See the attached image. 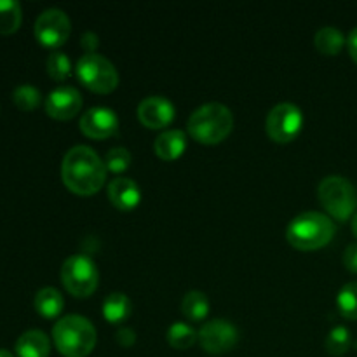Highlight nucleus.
<instances>
[{"instance_id": "1", "label": "nucleus", "mask_w": 357, "mask_h": 357, "mask_svg": "<svg viewBox=\"0 0 357 357\" xmlns=\"http://www.w3.org/2000/svg\"><path fill=\"white\" fill-rule=\"evenodd\" d=\"M105 160L91 146L77 145L65 153L61 162L63 183L77 195H93L107 181Z\"/></svg>"}, {"instance_id": "2", "label": "nucleus", "mask_w": 357, "mask_h": 357, "mask_svg": "<svg viewBox=\"0 0 357 357\" xmlns=\"http://www.w3.org/2000/svg\"><path fill=\"white\" fill-rule=\"evenodd\" d=\"M337 227L333 220L319 211H303L289 222L286 239L300 251H314L324 248L333 239Z\"/></svg>"}, {"instance_id": "3", "label": "nucleus", "mask_w": 357, "mask_h": 357, "mask_svg": "<svg viewBox=\"0 0 357 357\" xmlns=\"http://www.w3.org/2000/svg\"><path fill=\"white\" fill-rule=\"evenodd\" d=\"M52 340L65 357H87L96 347V328L89 319L77 314L61 317L52 328Z\"/></svg>"}, {"instance_id": "4", "label": "nucleus", "mask_w": 357, "mask_h": 357, "mask_svg": "<svg viewBox=\"0 0 357 357\" xmlns=\"http://www.w3.org/2000/svg\"><path fill=\"white\" fill-rule=\"evenodd\" d=\"M188 135L202 145H216L229 138L234 129V115L222 103H206L192 112L187 122Z\"/></svg>"}, {"instance_id": "5", "label": "nucleus", "mask_w": 357, "mask_h": 357, "mask_svg": "<svg viewBox=\"0 0 357 357\" xmlns=\"http://www.w3.org/2000/svg\"><path fill=\"white\" fill-rule=\"evenodd\" d=\"M317 199L321 206L338 222L351 218L357 209V190L344 176H326L317 187Z\"/></svg>"}, {"instance_id": "6", "label": "nucleus", "mask_w": 357, "mask_h": 357, "mask_svg": "<svg viewBox=\"0 0 357 357\" xmlns=\"http://www.w3.org/2000/svg\"><path fill=\"white\" fill-rule=\"evenodd\" d=\"M61 281L66 291L77 298H87L100 284V272L96 264L86 255H73L66 258L61 267Z\"/></svg>"}, {"instance_id": "7", "label": "nucleus", "mask_w": 357, "mask_h": 357, "mask_svg": "<svg viewBox=\"0 0 357 357\" xmlns=\"http://www.w3.org/2000/svg\"><path fill=\"white\" fill-rule=\"evenodd\" d=\"M75 72L80 82L98 94H108L119 86V72L115 65L98 52L84 54L77 61Z\"/></svg>"}, {"instance_id": "8", "label": "nucleus", "mask_w": 357, "mask_h": 357, "mask_svg": "<svg viewBox=\"0 0 357 357\" xmlns=\"http://www.w3.org/2000/svg\"><path fill=\"white\" fill-rule=\"evenodd\" d=\"M303 128V114L296 105L279 103L268 112L265 129L271 139L278 143H289L300 135Z\"/></svg>"}, {"instance_id": "9", "label": "nucleus", "mask_w": 357, "mask_h": 357, "mask_svg": "<svg viewBox=\"0 0 357 357\" xmlns=\"http://www.w3.org/2000/svg\"><path fill=\"white\" fill-rule=\"evenodd\" d=\"M33 31L35 38L44 47L54 49L68 40L70 31H72V21L65 10L51 7V9H45L44 13L38 14Z\"/></svg>"}, {"instance_id": "10", "label": "nucleus", "mask_w": 357, "mask_h": 357, "mask_svg": "<svg viewBox=\"0 0 357 357\" xmlns=\"http://www.w3.org/2000/svg\"><path fill=\"white\" fill-rule=\"evenodd\" d=\"M239 342V331L227 319H213L199 330V344L209 354H227Z\"/></svg>"}, {"instance_id": "11", "label": "nucleus", "mask_w": 357, "mask_h": 357, "mask_svg": "<svg viewBox=\"0 0 357 357\" xmlns=\"http://www.w3.org/2000/svg\"><path fill=\"white\" fill-rule=\"evenodd\" d=\"M119 129V117L112 108L93 107L80 117V131L93 139H107Z\"/></svg>"}, {"instance_id": "12", "label": "nucleus", "mask_w": 357, "mask_h": 357, "mask_svg": "<svg viewBox=\"0 0 357 357\" xmlns=\"http://www.w3.org/2000/svg\"><path fill=\"white\" fill-rule=\"evenodd\" d=\"M82 108V96L72 86H58L45 98V112L56 121L73 119Z\"/></svg>"}, {"instance_id": "13", "label": "nucleus", "mask_w": 357, "mask_h": 357, "mask_svg": "<svg viewBox=\"0 0 357 357\" xmlns=\"http://www.w3.org/2000/svg\"><path fill=\"white\" fill-rule=\"evenodd\" d=\"M138 119L145 128L162 129L174 119V107L167 98L149 96L138 105Z\"/></svg>"}, {"instance_id": "14", "label": "nucleus", "mask_w": 357, "mask_h": 357, "mask_svg": "<svg viewBox=\"0 0 357 357\" xmlns=\"http://www.w3.org/2000/svg\"><path fill=\"white\" fill-rule=\"evenodd\" d=\"M108 199L121 211H132L142 201V190L131 178H115L108 185Z\"/></svg>"}, {"instance_id": "15", "label": "nucleus", "mask_w": 357, "mask_h": 357, "mask_svg": "<svg viewBox=\"0 0 357 357\" xmlns=\"http://www.w3.org/2000/svg\"><path fill=\"white\" fill-rule=\"evenodd\" d=\"M153 150L162 160H176L187 150V135L180 129L160 132L153 142Z\"/></svg>"}, {"instance_id": "16", "label": "nucleus", "mask_w": 357, "mask_h": 357, "mask_svg": "<svg viewBox=\"0 0 357 357\" xmlns=\"http://www.w3.org/2000/svg\"><path fill=\"white\" fill-rule=\"evenodd\" d=\"M49 352H51V342L40 330L24 331L16 342L17 357H49Z\"/></svg>"}, {"instance_id": "17", "label": "nucleus", "mask_w": 357, "mask_h": 357, "mask_svg": "<svg viewBox=\"0 0 357 357\" xmlns=\"http://www.w3.org/2000/svg\"><path fill=\"white\" fill-rule=\"evenodd\" d=\"M132 303L128 295L121 291H114L105 298L103 302V317L112 324L124 323L131 316Z\"/></svg>"}, {"instance_id": "18", "label": "nucleus", "mask_w": 357, "mask_h": 357, "mask_svg": "<svg viewBox=\"0 0 357 357\" xmlns=\"http://www.w3.org/2000/svg\"><path fill=\"white\" fill-rule=\"evenodd\" d=\"M35 310L45 319H56L65 307L63 295L56 288H42L35 295L33 300Z\"/></svg>"}, {"instance_id": "19", "label": "nucleus", "mask_w": 357, "mask_h": 357, "mask_svg": "<svg viewBox=\"0 0 357 357\" xmlns=\"http://www.w3.org/2000/svg\"><path fill=\"white\" fill-rule=\"evenodd\" d=\"M314 44L324 56H337L344 49L345 37L337 26H323L314 35Z\"/></svg>"}, {"instance_id": "20", "label": "nucleus", "mask_w": 357, "mask_h": 357, "mask_svg": "<svg viewBox=\"0 0 357 357\" xmlns=\"http://www.w3.org/2000/svg\"><path fill=\"white\" fill-rule=\"evenodd\" d=\"M181 312L188 321L201 323L209 314V298L199 289L188 291L181 300Z\"/></svg>"}, {"instance_id": "21", "label": "nucleus", "mask_w": 357, "mask_h": 357, "mask_svg": "<svg viewBox=\"0 0 357 357\" xmlns=\"http://www.w3.org/2000/svg\"><path fill=\"white\" fill-rule=\"evenodd\" d=\"M167 344L178 351H187L199 340V333L187 323H174L167 330Z\"/></svg>"}, {"instance_id": "22", "label": "nucleus", "mask_w": 357, "mask_h": 357, "mask_svg": "<svg viewBox=\"0 0 357 357\" xmlns=\"http://www.w3.org/2000/svg\"><path fill=\"white\" fill-rule=\"evenodd\" d=\"M23 14L16 0H0V33L10 35L20 30Z\"/></svg>"}, {"instance_id": "23", "label": "nucleus", "mask_w": 357, "mask_h": 357, "mask_svg": "<svg viewBox=\"0 0 357 357\" xmlns=\"http://www.w3.org/2000/svg\"><path fill=\"white\" fill-rule=\"evenodd\" d=\"M337 307L347 319H357V281L342 286L337 295Z\"/></svg>"}, {"instance_id": "24", "label": "nucleus", "mask_w": 357, "mask_h": 357, "mask_svg": "<svg viewBox=\"0 0 357 357\" xmlns=\"http://www.w3.org/2000/svg\"><path fill=\"white\" fill-rule=\"evenodd\" d=\"M351 331L345 326H335L326 337V352L330 356H344L351 349Z\"/></svg>"}, {"instance_id": "25", "label": "nucleus", "mask_w": 357, "mask_h": 357, "mask_svg": "<svg viewBox=\"0 0 357 357\" xmlns=\"http://www.w3.org/2000/svg\"><path fill=\"white\" fill-rule=\"evenodd\" d=\"M40 91L37 87L30 86V84H23V86H17L13 91V101L20 110L23 112H31L40 105Z\"/></svg>"}, {"instance_id": "26", "label": "nucleus", "mask_w": 357, "mask_h": 357, "mask_svg": "<svg viewBox=\"0 0 357 357\" xmlns=\"http://www.w3.org/2000/svg\"><path fill=\"white\" fill-rule=\"evenodd\" d=\"M45 68H47V73L51 79L63 82L72 73V61H70V58L65 52L54 51L49 54L47 61H45Z\"/></svg>"}, {"instance_id": "27", "label": "nucleus", "mask_w": 357, "mask_h": 357, "mask_svg": "<svg viewBox=\"0 0 357 357\" xmlns=\"http://www.w3.org/2000/svg\"><path fill=\"white\" fill-rule=\"evenodd\" d=\"M131 160V152L128 149H124V146H115V149L108 150L107 157H105V166H107V171H110V173L121 174L129 169Z\"/></svg>"}, {"instance_id": "28", "label": "nucleus", "mask_w": 357, "mask_h": 357, "mask_svg": "<svg viewBox=\"0 0 357 357\" xmlns=\"http://www.w3.org/2000/svg\"><path fill=\"white\" fill-rule=\"evenodd\" d=\"M344 265L347 267V271L357 274V243L349 244L347 250L344 253Z\"/></svg>"}, {"instance_id": "29", "label": "nucleus", "mask_w": 357, "mask_h": 357, "mask_svg": "<svg viewBox=\"0 0 357 357\" xmlns=\"http://www.w3.org/2000/svg\"><path fill=\"white\" fill-rule=\"evenodd\" d=\"M80 45L86 49V54H91L98 47V35L93 33V31H86L80 38Z\"/></svg>"}, {"instance_id": "30", "label": "nucleus", "mask_w": 357, "mask_h": 357, "mask_svg": "<svg viewBox=\"0 0 357 357\" xmlns=\"http://www.w3.org/2000/svg\"><path fill=\"white\" fill-rule=\"evenodd\" d=\"M347 45H349V52H351L352 59L357 63V26L351 31V33H349Z\"/></svg>"}, {"instance_id": "31", "label": "nucleus", "mask_w": 357, "mask_h": 357, "mask_svg": "<svg viewBox=\"0 0 357 357\" xmlns=\"http://www.w3.org/2000/svg\"><path fill=\"white\" fill-rule=\"evenodd\" d=\"M352 232H354V236L357 237V213L354 215V218H352Z\"/></svg>"}, {"instance_id": "32", "label": "nucleus", "mask_w": 357, "mask_h": 357, "mask_svg": "<svg viewBox=\"0 0 357 357\" xmlns=\"http://www.w3.org/2000/svg\"><path fill=\"white\" fill-rule=\"evenodd\" d=\"M0 357H14V356L10 354L9 351H6V349H0Z\"/></svg>"}]
</instances>
